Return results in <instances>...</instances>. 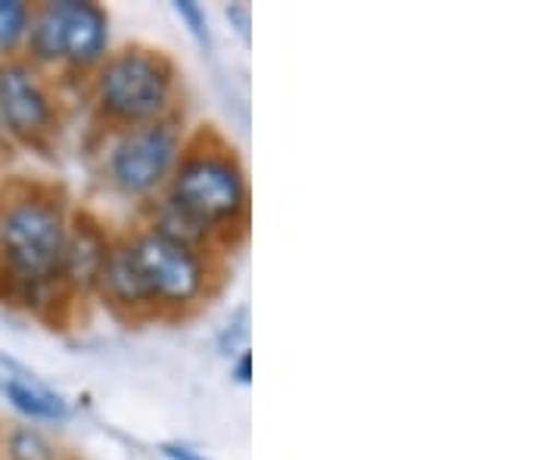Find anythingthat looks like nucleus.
<instances>
[{"mask_svg": "<svg viewBox=\"0 0 560 460\" xmlns=\"http://www.w3.org/2000/svg\"><path fill=\"white\" fill-rule=\"evenodd\" d=\"M221 256L138 221L113 237L97 299L121 320H175L215 296Z\"/></svg>", "mask_w": 560, "mask_h": 460, "instance_id": "obj_1", "label": "nucleus"}, {"mask_svg": "<svg viewBox=\"0 0 560 460\" xmlns=\"http://www.w3.org/2000/svg\"><path fill=\"white\" fill-rule=\"evenodd\" d=\"M249 178L241 156L212 128L187 134L184 153L140 221L180 243L224 256L246 237L249 227Z\"/></svg>", "mask_w": 560, "mask_h": 460, "instance_id": "obj_2", "label": "nucleus"}, {"mask_svg": "<svg viewBox=\"0 0 560 460\" xmlns=\"http://www.w3.org/2000/svg\"><path fill=\"white\" fill-rule=\"evenodd\" d=\"M72 212L57 190H28L0 212V281L7 296L32 311L69 305L62 252Z\"/></svg>", "mask_w": 560, "mask_h": 460, "instance_id": "obj_3", "label": "nucleus"}, {"mask_svg": "<svg viewBox=\"0 0 560 460\" xmlns=\"http://www.w3.org/2000/svg\"><path fill=\"white\" fill-rule=\"evenodd\" d=\"M88 101L103 131L180 116L178 66L165 50L147 44L109 50V57L88 75Z\"/></svg>", "mask_w": 560, "mask_h": 460, "instance_id": "obj_4", "label": "nucleus"}, {"mask_svg": "<svg viewBox=\"0 0 560 460\" xmlns=\"http://www.w3.org/2000/svg\"><path fill=\"white\" fill-rule=\"evenodd\" d=\"M187 143L184 116L150 121L138 128L103 131L97 150L101 180L125 202L140 205V212L156 202L172 178Z\"/></svg>", "mask_w": 560, "mask_h": 460, "instance_id": "obj_5", "label": "nucleus"}, {"mask_svg": "<svg viewBox=\"0 0 560 460\" xmlns=\"http://www.w3.org/2000/svg\"><path fill=\"white\" fill-rule=\"evenodd\" d=\"M25 47L35 69L88 81L113 50L109 10L97 0H47L32 7Z\"/></svg>", "mask_w": 560, "mask_h": 460, "instance_id": "obj_6", "label": "nucleus"}, {"mask_svg": "<svg viewBox=\"0 0 560 460\" xmlns=\"http://www.w3.org/2000/svg\"><path fill=\"white\" fill-rule=\"evenodd\" d=\"M60 125V106L47 79L28 60L0 62V128L28 143L40 146L54 138Z\"/></svg>", "mask_w": 560, "mask_h": 460, "instance_id": "obj_7", "label": "nucleus"}, {"mask_svg": "<svg viewBox=\"0 0 560 460\" xmlns=\"http://www.w3.org/2000/svg\"><path fill=\"white\" fill-rule=\"evenodd\" d=\"M109 227L91 212H72L69 234H66V252H62V290L69 302L97 299L101 274L113 249Z\"/></svg>", "mask_w": 560, "mask_h": 460, "instance_id": "obj_8", "label": "nucleus"}, {"mask_svg": "<svg viewBox=\"0 0 560 460\" xmlns=\"http://www.w3.org/2000/svg\"><path fill=\"white\" fill-rule=\"evenodd\" d=\"M3 396L22 417H28L32 423H62L69 417V401L62 399L60 392L35 380L10 377V380H3Z\"/></svg>", "mask_w": 560, "mask_h": 460, "instance_id": "obj_9", "label": "nucleus"}, {"mask_svg": "<svg viewBox=\"0 0 560 460\" xmlns=\"http://www.w3.org/2000/svg\"><path fill=\"white\" fill-rule=\"evenodd\" d=\"M28 22H32V7L22 0H0V60L7 62L28 35Z\"/></svg>", "mask_w": 560, "mask_h": 460, "instance_id": "obj_10", "label": "nucleus"}, {"mask_svg": "<svg viewBox=\"0 0 560 460\" xmlns=\"http://www.w3.org/2000/svg\"><path fill=\"white\" fill-rule=\"evenodd\" d=\"M10 458L13 460H57L54 441L40 433L38 426H20L10 436Z\"/></svg>", "mask_w": 560, "mask_h": 460, "instance_id": "obj_11", "label": "nucleus"}, {"mask_svg": "<svg viewBox=\"0 0 560 460\" xmlns=\"http://www.w3.org/2000/svg\"><path fill=\"white\" fill-rule=\"evenodd\" d=\"M219 349L221 355H228V358H234V355H241L243 349H249V311L241 308L234 318L224 323V330L219 333Z\"/></svg>", "mask_w": 560, "mask_h": 460, "instance_id": "obj_12", "label": "nucleus"}, {"mask_svg": "<svg viewBox=\"0 0 560 460\" xmlns=\"http://www.w3.org/2000/svg\"><path fill=\"white\" fill-rule=\"evenodd\" d=\"M172 10H175V16L187 25V32L206 47V44H209V20H206V10H202L200 3H194V0H175Z\"/></svg>", "mask_w": 560, "mask_h": 460, "instance_id": "obj_13", "label": "nucleus"}, {"mask_svg": "<svg viewBox=\"0 0 560 460\" xmlns=\"http://www.w3.org/2000/svg\"><path fill=\"white\" fill-rule=\"evenodd\" d=\"M231 377H234V382H241V386L253 382V352L249 349H243L241 355L231 358Z\"/></svg>", "mask_w": 560, "mask_h": 460, "instance_id": "obj_14", "label": "nucleus"}, {"mask_svg": "<svg viewBox=\"0 0 560 460\" xmlns=\"http://www.w3.org/2000/svg\"><path fill=\"white\" fill-rule=\"evenodd\" d=\"M160 451L168 460H212L206 458L202 451H197V448H190V445H180V441H162Z\"/></svg>", "mask_w": 560, "mask_h": 460, "instance_id": "obj_15", "label": "nucleus"}, {"mask_svg": "<svg viewBox=\"0 0 560 460\" xmlns=\"http://www.w3.org/2000/svg\"><path fill=\"white\" fill-rule=\"evenodd\" d=\"M224 16L231 25H237V35L243 40H249V7L246 3H231V7H224Z\"/></svg>", "mask_w": 560, "mask_h": 460, "instance_id": "obj_16", "label": "nucleus"}]
</instances>
